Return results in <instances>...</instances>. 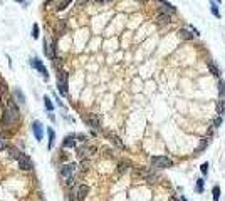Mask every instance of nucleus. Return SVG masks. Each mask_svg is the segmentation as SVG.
Wrapping results in <instances>:
<instances>
[{
    "instance_id": "nucleus-23",
    "label": "nucleus",
    "mask_w": 225,
    "mask_h": 201,
    "mask_svg": "<svg viewBox=\"0 0 225 201\" xmlns=\"http://www.w3.org/2000/svg\"><path fill=\"white\" fill-rule=\"evenodd\" d=\"M5 92H7V85L0 81V99H5Z\"/></svg>"
},
{
    "instance_id": "nucleus-17",
    "label": "nucleus",
    "mask_w": 225,
    "mask_h": 201,
    "mask_svg": "<svg viewBox=\"0 0 225 201\" xmlns=\"http://www.w3.org/2000/svg\"><path fill=\"white\" fill-rule=\"evenodd\" d=\"M156 20H158L160 24H166V22H170V14L160 12V14H158V17H156Z\"/></svg>"
},
{
    "instance_id": "nucleus-15",
    "label": "nucleus",
    "mask_w": 225,
    "mask_h": 201,
    "mask_svg": "<svg viewBox=\"0 0 225 201\" xmlns=\"http://www.w3.org/2000/svg\"><path fill=\"white\" fill-rule=\"evenodd\" d=\"M207 65H208V69H210V72L214 74L215 77H218V76H220V71H218V67H217V65H215V62H214V60H208V62H207Z\"/></svg>"
},
{
    "instance_id": "nucleus-31",
    "label": "nucleus",
    "mask_w": 225,
    "mask_h": 201,
    "mask_svg": "<svg viewBox=\"0 0 225 201\" xmlns=\"http://www.w3.org/2000/svg\"><path fill=\"white\" fill-rule=\"evenodd\" d=\"M220 124H222V116H218L215 119V126H220Z\"/></svg>"
},
{
    "instance_id": "nucleus-4",
    "label": "nucleus",
    "mask_w": 225,
    "mask_h": 201,
    "mask_svg": "<svg viewBox=\"0 0 225 201\" xmlns=\"http://www.w3.org/2000/svg\"><path fill=\"white\" fill-rule=\"evenodd\" d=\"M30 65H32V67H34V69H37V71H39L40 74H42V77H44L45 81L49 79L47 69H45V65L42 64V60H39V59H37V57H34V59H30Z\"/></svg>"
},
{
    "instance_id": "nucleus-33",
    "label": "nucleus",
    "mask_w": 225,
    "mask_h": 201,
    "mask_svg": "<svg viewBox=\"0 0 225 201\" xmlns=\"http://www.w3.org/2000/svg\"><path fill=\"white\" fill-rule=\"evenodd\" d=\"M170 201H178L177 198H170Z\"/></svg>"
},
{
    "instance_id": "nucleus-21",
    "label": "nucleus",
    "mask_w": 225,
    "mask_h": 201,
    "mask_svg": "<svg viewBox=\"0 0 225 201\" xmlns=\"http://www.w3.org/2000/svg\"><path fill=\"white\" fill-rule=\"evenodd\" d=\"M212 198H214V201L220 199V186H214V190H212Z\"/></svg>"
},
{
    "instance_id": "nucleus-12",
    "label": "nucleus",
    "mask_w": 225,
    "mask_h": 201,
    "mask_svg": "<svg viewBox=\"0 0 225 201\" xmlns=\"http://www.w3.org/2000/svg\"><path fill=\"white\" fill-rule=\"evenodd\" d=\"M178 35H180V39H185V40H191L195 37L193 32L186 30V28H180V30H178Z\"/></svg>"
},
{
    "instance_id": "nucleus-16",
    "label": "nucleus",
    "mask_w": 225,
    "mask_h": 201,
    "mask_svg": "<svg viewBox=\"0 0 225 201\" xmlns=\"http://www.w3.org/2000/svg\"><path fill=\"white\" fill-rule=\"evenodd\" d=\"M210 12L215 15L217 19H220V10H218V5L215 3V0H210Z\"/></svg>"
},
{
    "instance_id": "nucleus-22",
    "label": "nucleus",
    "mask_w": 225,
    "mask_h": 201,
    "mask_svg": "<svg viewBox=\"0 0 225 201\" xmlns=\"http://www.w3.org/2000/svg\"><path fill=\"white\" fill-rule=\"evenodd\" d=\"M44 106H45V109H47L49 112H52V111H54V106H52V102H51L49 97H44Z\"/></svg>"
},
{
    "instance_id": "nucleus-26",
    "label": "nucleus",
    "mask_w": 225,
    "mask_h": 201,
    "mask_svg": "<svg viewBox=\"0 0 225 201\" xmlns=\"http://www.w3.org/2000/svg\"><path fill=\"white\" fill-rule=\"evenodd\" d=\"M208 166H210L208 163H203V164L200 166V171H202V174H203V176H207V174H208Z\"/></svg>"
},
{
    "instance_id": "nucleus-34",
    "label": "nucleus",
    "mask_w": 225,
    "mask_h": 201,
    "mask_svg": "<svg viewBox=\"0 0 225 201\" xmlns=\"http://www.w3.org/2000/svg\"><path fill=\"white\" fill-rule=\"evenodd\" d=\"M181 201H186V199H185V196H181Z\"/></svg>"
},
{
    "instance_id": "nucleus-14",
    "label": "nucleus",
    "mask_w": 225,
    "mask_h": 201,
    "mask_svg": "<svg viewBox=\"0 0 225 201\" xmlns=\"http://www.w3.org/2000/svg\"><path fill=\"white\" fill-rule=\"evenodd\" d=\"M76 138L77 136H74V134H72V136H67L64 139V142H62V146H64V147H74V146H76Z\"/></svg>"
},
{
    "instance_id": "nucleus-1",
    "label": "nucleus",
    "mask_w": 225,
    "mask_h": 201,
    "mask_svg": "<svg viewBox=\"0 0 225 201\" xmlns=\"http://www.w3.org/2000/svg\"><path fill=\"white\" fill-rule=\"evenodd\" d=\"M9 151H10L12 158H14V159H17V163H19V168H20V169H24V171H30L32 168H34V164H32V161L27 158L25 154H22L20 151L14 149V147H10Z\"/></svg>"
},
{
    "instance_id": "nucleus-32",
    "label": "nucleus",
    "mask_w": 225,
    "mask_h": 201,
    "mask_svg": "<svg viewBox=\"0 0 225 201\" xmlns=\"http://www.w3.org/2000/svg\"><path fill=\"white\" fill-rule=\"evenodd\" d=\"M15 2L22 3V5H24V7H27V5H29V2H27V0H15Z\"/></svg>"
},
{
    "instance_id": "nucleus-20",
    "label": "nucleus",
    "mask_w": 225,
    "mask_h": 201,
    "mask_svg": "<svg viewBox=\"0 0 225 201\" xmlns=\"http://www.w3.org/2000/svg\"><path fill=\"white\" fill-rule=\"evenodd\" d=\"M47 134H49V147L54 146V141H56V134H54V129L49 128L47 129Z\"/></svg>"
},
{
    "instance_id": "nucleus-3",
    "label": "nucleus",
    "mask_w": 225,
    "mask_h": 201,
    "mask_svg": "<svg viewBox=\"0 0 225 201\" xmlns=\"http://www.w3.org/2000/svg\"><path fill=\"white\" fill-rule=\"evenodd\" d=\"M67 72L66 71H61L59 76H57V87H59V91L62 96H66L67 94Z\"/></svg>"
},
{
    "instance_id": "nucleus-18",
    "label": "nucleus",
    "mask_w": 225,
    "mask_h": 201,
    "mask_svg": "<svg viewBox=\"0 0 225 201\" xmlns=\"http://www.w3.org/2000/svg\"><path fill=\"white\" fill-rule=\"evenodd\" d=\"M195 188H197V193H200V194H202L203 190H205V179H202V178L197 179V186H195Z\"/></svg>"
},
{
    "instance_id": "nucleus-11",
    "label": "nucleus",
    "mask_w": 225,
    "mask_h": 201,
    "mask_svg": "<svg viewBox=\"0 0 225 201\" xmlns=\"http://www.w3.org/2000/svg\"><path fill=\"white\" fill-rule=\"evenodd\" d=\"M14 99L17 101L19 104H22V106L25 104V96H24V92L20 91L19 87H15V89H14Z\"/></svg>"
},
{
    "instance_id": "nucleus-24",
    "label": "nucleus",
    "mask_w": 225,
    "mask_h": 201,
    "mask_svg": "<svg viewBox=\"0 0 225 201\" xmlns=\"http://www.w3.org/2000/svg\"><path fill=\"white\" fill-rule=\"evenodd\" d=\"M207 144H208V139H202V144H200V147L198 149H195V154H198V153H202L203 149L207 147Z\"/></svg>"
},
{
    "instance_id": "nucleus-2",
    "label": "nucleus",
    "mask_w": 225,
    "mask_h": 201,
    "mask_svg": "<svg viewBox=\"0 0 225 201\" xmlns=\"http://www.w3.org/2000/svg\"><path fill=\"white\" fill-rule=\"evenodd\" d=\"M151 166L156 169H166V168L173 166V161L166 156H155V158H151Z\"/></svg>"
},
{
    "instance_id": "nucleus-28",
    "label": "nucleus",
    "mask_w": 225,
    "mask_h": 201,
    "mask_svg": "<svg viewBox=\"0 0 225 201\" xmlns=\"http://www.w3.org/2000/svg\"><path fill=\"white\" fill-rule=\"evenodd\" d=\"M223 111H225L223 101H218V116H223Z\"/></svg>"
},
{
    "instance_id": "nucleus-29",
    "label": "nucleus",
    "mask_w": 225,
    "mask_h": 201,
    "mask_svg": "<svg viewBox=\"0 0 225 201\" xmlns=\"http://www.w3.org/2000/svg\"><path fill=\"white\" fill-rule=\"evenodd\" d=\"M223 92H225V84L220 81V82H218V94H220V96H223Z\"/></svg>"
},
{
    "instance_id": "nucleus-27",
    "label": "nucleus",
    "mask_w": 225,
    "mask_h": 201,
    "mask_svg": "<svg viewBox=\"0 0 225 201\" xmlns=\"http://www.w3.org/2000/svg\"><path fill=\"white\" fill-rule=\"evenodd\" d=\"M32 37H34V39L39 37V25H37V24H34V27H32Z\"/></svg>"
},
{
    "instance_id": "nucleus-8",
    "label": "nucleus",
    "mask_w": 225,
    "mask_h": 201,
    "mask_svg": "<svg viewBox=\"0 0 225 201\" xmlns=\"http://www.w3.org/2000/svg\"><path fill=\"white\" fill-rule=\"evenodd\" d=\"M84 121L89 122V126H91L93 129H96V131L101 129V124H99V121H98V117H96V114H89L87 117H84Z\"/></svg>"
},
{
    "instance_id": "nucleus-13",
    "label": "nucleus",
    "mask_w": 225,
    "mask_h": 201,
    "mask_svg": "<svg viewBox=\"0 0 225 201\" xmlns=\"http://www.w3.org/2000/svg\"><path fill=\"white\" fill-rule=\"evenodd\" d=\"M71 2H72V0H56V2H54V9L56 10H64Z\"/></svg>"
},
{
    "instance_id": "nucleus-30",
    "label": "nucleus",
    "mask_w": 225,
    "mask_h": 201,
    "mask_svg": "<svg viewBox=\"0 0 225 201\" xmlns=\"http://www.w3.org/2000/svg\"><path fill=\"white\" fill-rule=\"evenodd\" d=\"M7 147V141H3L2 138H0V149H5Z\"/></svg>"
},
{
    "instance_id": "nucleus-7",
    "label": "nucleus",
    "mask_w": 225,
    "mask_h": 201,
    "mask_svg": "<svg viewBox=\"0 0 225 201\" xmlns=\"http://www.w3.org/2000/svg\"><path fill=\"white\" fill-rule=\"evenodd\" d=\"M158 3H160V10L165 12V14H177V9L172 5L170 2H166V0H158Z\"/></svg>"
},
{
    "instance_id": "nucleus-9",
    "label": "nucleus",
    "mask_w": 225,
    "mask_h": 201,
    "mask_svg": "<svg viewBox=\"0 0 225 201\" xmlns=\"http://www.w3.org/2000/svg\"><path fill=\"white\" fill-rule=\"evenodd\" d=\"M94 153H96V147H93V146H82V147H79V151H77V154L81 156V158H84V156H91Z\"/></svg>"
},
{
    "instance_id": "nucleus-35",
    "label": "nucleus",
    "mask_w": 225,
    "mask_h": 201,
    "mask_svg": "<svg viewBox=\"0 0 225 201\" xmlns=\"http://www.w3.org/2000/svg\"><path fill=\"white\" fill-rule=\"evenodd\" d=\"M99 2H106V0H99Z\"/></svg>"
},
{
    "instance_id": "nucleus-6",
    "label": "nucleus",
    "mask_w": 225,
    "mask_h": 201,
    "mask_svg": "<svg viewBox=\"0 0 225 201\" xmlns=\"http://www.w3.org/2000/svg\"><path fill=\"white\" fill-rule=\"evenodd\" d=\"M32 133H34V136H35L37 141H42V138H44L42 122H40V121H34V122H32Z\"/></svg>"
},
{
    "instance_id": "nucleus-5",
    "label": "nucleus",
    "mask_w": 225,
    "mask_h": 201,
    "mask_svg": "<svg viewBox=\"0 0 225 201\" xmlns=\"http://www.w3.org/2000/svg\"><path fill=\"white\" fill-rule=\"evenodd\" d=\"M76 164H74V163H67V164H64L61 168V176H64V178H72V174L76 173Z\"/></svg>"
},
{
    "instance_id": "nucleus-19",
    "label": "nucleus",
    "mask_w": 225,
    "mask_h": 201,
    "mask_svg": "<svg viewBox=\"0 0 225 201\" xmlns=\"http://www.w3.org/2000/svg\"><path fill=\"white\" fill-rule=\"evenodd\" d=\"M44 54L47 57H51V59H54V52L51 50V47H49V42L47 40H44Z\"/></svg>"
},
{
    "instance_id": "nucleus-10",
    "label": "nucleus",
    "mask_w": 225,
    "mask_h": 201,
    "mask_svg": "<svg viewBox=\"0 0 225 201\" xmlns=\"http://www.w3.org/2000/svg\"><path fill=\"white\" fill-rule=\"evenodd\" d=\"M87 193H89V188L86 186V184H82V186H79L77 188V193H76V198H77V201H84L86 199V196H87Z\"/></svg>"
},
{
    "instance_id": "nucleus-25",
    "label": "nucleus",
    "mask_w": 225,
    "mask_h": 201,
    "mask_svg": "<svg viewBox=\"0 0 225 201\" xmlns=\"http://www.w3.org/2000/svg\"><path fill=\"white\" fill-rule=\"evenodd\" d=\"M111 139H112V141H114V144L118 146V147H121V149L124 147V144L121 142V139H119V138H116V136H112V134H111Z\"/></svg>"
}]
</instances>
